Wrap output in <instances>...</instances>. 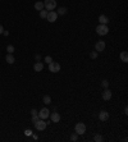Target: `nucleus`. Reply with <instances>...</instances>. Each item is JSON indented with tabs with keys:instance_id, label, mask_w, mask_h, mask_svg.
I'll use <instances>...</instances> for the list:
<instances>
[{
	"instance_id": "1",
	"label": "nucleus",
	"mask_w": 128,
	"mask_h": 142,
	"mask_svg": "<svg viewBox=\"0 0 128 142\" xmlns=\"http://www.w3.org/2000/svg\"><path fill=\"white\" fill-rule=\"evenodd\" d=\"M44 8L50 12V10H54L57 8V0H45L44 1Z\"/></svg>"
},
{
	"instance_id": "2",
	"label": "nucleus",
	"mask_w": 128,
	"mask_h": 142,
	"mask_svg": "<svg viewBox=\"0 0 128 142\" xmlns=\"http://www.w3.org/2000/svg\"><path fill=\"white\" fill-rule=\"evenodd\" d=\"M108 32H109L108 24H99L96 27V33L100 35V36H105V35H108Z\"/></svg>"
},
{
	"instance_id": "3",
	"label": "nucleus",
	"mask_w": 128,
	"mask_h": 142,
	"mask_svg": "<svg viewBox=\"0 0 128 142\" xmlns=\"http://www.w3.org/2000/svg\"><path fill=\"white\" fill-rule=\"evenodd\" d=\"M74 131H76V133H77L78 136L85 134V133H86V125H85V123H77L74 125Z\"/></svg>"
},
{
	"instance_id": "4",
	"label": "nucleus",
	"mask_w": 128,
	"mask_h": 142,
	"mask_svg": "<svg viewBox=\"0 0 128 142\" xmlns=\"http://www.w3.org/2000/svg\"><path fill=\"white\" fill-rule=\"evenodd\" d=\"M35 124V128L37 129V131H44V129H46V127H48V123L44 120V119H39Z\"/></svg>"
},
{
	"instance_id": "5",
	"label": "nucleus",
	"mask_w": 128,
	"mask_h": 142,
	"mask_svg": "<svg viewBox=\"0 0 128 142\" xmlns=\"http://www.w3.org/2000/svg\"><path fill=\"white\" fill-rule=\"evenodd\" d=\"M60 64L59 63H57V62H51L49 64V70L51 72V73H58V72H60Z\"/></svg>"
},
{
	"instance_id": "6",
	"label": "nucleus",
	"mask_w": 128,
	"mask_h": 142,
	"mask_svg": "<svg viewBox=\"0 0 128 142\" xmlns=\"http://www.w3.org/2000/svg\"><path fill=\"white\" fill-rule=\"evenodd\" d=\"M57 19H58V13H57V12H54V10H50V12H48L46 21H49L50 23H54Z\"/></svg>"
},
{
	"instance_id": "7",
	"label": "nucleus",
	"mask_w": 128,
	"mask_h": 142,
	"mask_svg": "<svg viewBox=\"0 0 128 142\" xmlns=\"http://www.w3.org/2000/svg\"><path fill=\"white\" fill-rule=\"evenodd\" d=\"M50 115V110L48 109V108H42L41 110L39 111V116L40 119H48Z\"/></svg>"
},
{
	"instance_id": "8",
	"label": "nucleus",
	"mask_w": 128,
	"mask_h": 142,
	"mask_svg": "<svg viewBox=\"0 0 128 142\" xmlns=\"http://www.w3.org/2000/svg\"><path fill=\"white\" fill-rule=\"evenodd\" d=\"M105 47H106V44H105L104 41H98V42L95 44V51L101 53V51L105 50Z\"/></svg>"
},
{
	"instance_id": "9",
	"label": "nucleus",
	"mask_w": 128,
	"mask_h": 142,
	"mask_svg": "<svg viewBox=\"0 0 128 142\" xmlns=\"http://www.w3.org/2000/svg\"><path fill=\"white\" fill-rule=\"evenodd\" d=\"M99 119H100L101 122H106L109 119V113L106 110H101V111L99 113Z\"/></svg>"
},
{
	"instance_id": "10",
	"label": "nucleus",
	"mask_w": 128,
	"mask_h": 142,
	"mask_svg": "<svg viewBox=\"0 0 128 142\" xmlns=\"http://www.w3.org/2000/svg\"><path fill=\"white\" fill-rule=\"evenodd\" d=\"M50 119H51V122H53V123H59V120H60V114L57 113V111L54 110V113L50 114Z\"/></svg>"
},
{
	"instance_id": "11",
	"label": "nucleus",
	"mask_w": 128,
	"mask_h": 142,
	"mask_svg": "<svg viewBox=\"0 0 128 142\" xmlns=\"http://www.w3.org/2000/svg\"><path fill=\"white\" fill-rule=\"evenodd\" d=\"M111 96H113L111 91H110L109 88H105V90H104V92H103V100L108 101V100H110V99H111Z\"/></svg>"
},
{
	"instance_id": "12",
	"label": "nucleus",
	"mask_w": 128,
	"mask_h": 142,
	"mask_svg": "<svg viewBox=\"0 0 128 142\" xmlns=\"http://www.w3.org/2000/svg\"><path fill=\"white\" fill-rule=\"evenodd\" d=\"M42 69H44V64H42L41 62H36L35 65H33V70H35V72H41Z\"/></svg>"
},
{
	"instance_id": "13",
	"label": "nucleus",
	"mask_w": 128,
	"mask_h": 142,
	"mask_svg": "<svg viewBox=\"0 0 128 142\" xmlns=\"http://www.w3.org/2000/svg\"><path fill=\"white\" fill-rule=\"evenodd\" d=\"M99 22H100V24H108V23H109V18L106 17V16L101 14V16L99 17Z\"/></svg>"
},
{
	"instance_id": "14",
	"label": "nucleus",
	"mask_w": 128,
	"mask_h": 142,
	"mask_svg": "<svg viewBox=\"0 0 128 142\" xmlns=\"http://www.w3.org/2000/svg\"><path fill=\"white\" fill-rule=\"evenodd\" d=\"M119 58H120V62L127 63V62H128V53H127V51H122V53H120V55H119Z\"/></svg>"
},
{
	"instance_id": "15",
	"label": "nucleus",
	"mask_w": 128,
	"mask_h": 142,
	"mask_svg": "<svg viewBox=\"0 0 128 142\" xmlns=\"http://www.w3.org/2000/svg\"><path fill=\"white\" fill-rule=\"evenodd\" d=\"M5 60L8 62V64H13V63L16 62V58L13 57V54H8V55L5 57Z\"/></svg>"
},
{
	"instance_id": "16",
	"label": "nucleus",
	"mask_w": 128,
	"mask_h": 142,
	"mask_svg": "<svg viewBox=\"0 0 128 142\" xmlns=\"http://www.w3.org/2000/svg\"><path fill=\"white\" fill-rule=\"evenodd\" d=\"M57 13H58V16H64V14H67V8L65 7H60Z\"/></svg>"
},
{
	"instance_id": "17",
	"label": "nucleus",
	"mask_w": 128,
	"mask_h": 142,
	"mask_svg": "<svg viewBox=\"0 0 128 142\" xmlns=\"http://www.w3.org/2000/svg\"><path fill=\"white\" fill-rule=\"evenodd\" d=\"M42 101H44V104L50 105V103H51V97H50L49 95H45V96L42 97Z\"/></svg>"
},
{
	"instance_id": "18",
	"label": "nucleus",
	"mask_w": 128,
	"mask_h": 142,
	"mask_svg": "<svg viewBox=\"0 0 128 142\" xmlns=\"http://www.w3.org/2000/svg\"><path fill=\"white\" fill-rule=\"evenodd\" d=\"M35 9L36 10H42L44 9V3H42V1H37V3L35 4Z\"/></svg>"
},
{
	"instance_id": "19",
	"label": "nucleus",
	"mask_w": 128,
	"mask_h": 142,
	"mask_svg": "<svg viewBox=\"0 0 128 142\" xmlns=\"http://www.w3.org/2000/svg\"><path fill=\"white\" fill-rule=\"evenodd\" d=\"M46 16H48V10L45 9H42V10H40V17H41V18L42 19H46Z\"/></svg>"
},
{
	"instance_id": "20",
	"label": "nucleus",
	"mask_w": 128,
	"mask_h": 142,
	"mask_svg": "<svg viewBox=\"0 0 128 142\" xmlns=\"http://www.w3.org/2000/svg\"><path fill=\"white\" fill-rule=\"evenodd\" d=\"M7 51H8V54H13L14 53V46L13 45H8L7 46Z\"/></svg>"
},
{
	"instance_id": "21",
	"label": "nucleus",
	"mask_w": 128,
	"mask_h": 142,
	"mask_svg": "<svg viewBox=\"0 0 128 142\" xmlns=\"http://www.w3.org/2000/svg\"><path fill=\"white\" fill-rule=\"evenodd\" d=\"M94 141H96V142H101V141H103V136H101V134H96V136L94 137Z\"/></svg>"
},
{
	"instance_id": "22",
	"label": "nucleus",
	"mask_w": 128,
	"mask_h": 142,
	"mask_svg": "<svg viewBox=\"0 0 128 142\" xmlns=\"http://www.w3.org/2000/svg\"><path fill=\"white\" fill-rule=\"evenodd\" d=\"M39 119H40L39 114H36V115H32V119H31V122H32V123H36Z\"/></svg>"
},
{
	"instance_id": "23",
	"label": "nucleus",
	"mask_w": 128,
	"mask_h": 142,
	"mask_svg": "<svg viewBox=\"0 0 128 142\" xmlns=\"http://www.w3.org/2000/svg\"><path fill=\"white\" fill-rule=\"evenodd\" d=\"M78 140V134L77 133H73L72 136H70V141H73V142H76Z\"/></svg>"
},
{
	"instance_id": "24",
	"label": "nucleus",
	"mask_w": 128,
	"mask_h": 142,
	"mask_svg": "<svg viewBox=\"0 0 128 142\" xmlns=\"http://www.w3.org/2000/svg\"><path fill=\"white\" fill-rule=\"evenodd\" d=\"M101 86H103L104 88H108V87H109V81H108V79H104V81L101 82Z\"/></svg>"
},
{
	"instance_id": "25",
	"label": "nucleus",
	"mask_w": 128,
	"mask_h": 142,
	"mask_svg": "<svg viewBox=\"0 0 128 142\" xmlns=\"http://www.w3.org/2000/svg\"><path fill=\"white\" fill-rule=\"evenodd\" d=\"M98 55H99L98 51H92V53L90 54V58H91V59H96V58H98Z\"/></svg>"
},
{
	"instance_id": "26",
	"label": "nucleus",
	"mask_w": 128,
	"mask_h": 142,
	"mask_svg": "<svg viewBox=\"0 0 128 142\" xmlns=\"http://www.w3.org/2000/svg\"><path fill=\"white\" fill-rule=\"evenodd\" d=\"M45 62H46L48 64H50V63L53 62V58H51V57H46V58H45Z\"/></svg>"
},
{
	"instance_id": "27",
	"label": "nucleus",
	"mask_w": 128,
	"mask_h": 142,
	"mask_svg": "<svg viewBox=\"0 0 128 142\" xmlns=\"http://www.w3.org/2000/svg\"><path fill=\"white\" fill-rule=\"evenodd\" d=\"M24 134H26V136H31V134H32V131H31V129H27V131H24Z\"/></svg>"
},
{
	"instance_id": "28",
	"label": "nucleus",
	"mask_w": 128,
	"mask_h": 142,
	"mask_svg": "<svg viewBox=\"0 0 128 142\" xmlns=\"http://www.w3.org/2000/svg\"><path fill=\"white\" fill-rule=\"evenodd\" d=\"M31 114H32V115H36V114H39V113H37L36 109H32V110H31Z\"/></svg>"
},
{
	"instance_id": "29",
	"label": "nucleus",
	"mask_w": 128,
	"mask_h": 142,
	"mask_svg": "<svg viewBox=\"0 0 128 142\" xmlns=\"http://www.w3.org/2000/svg\"><path fill=\"white\" fill-rule=\"evenodd\" d=\"M3 32H4V28H3V26H1V24H0V35H1V33H3Z\"/></svg>"
},
{
	"instance_id": "30",
	"label": "nucleus",
	"mask_w": 128,
	"mask_h": 142,
	"mask_svg": "<svg viewBox=\"0 0 128 142\" xmlns=\"http://www.w3.org/2000/svg\"><path fill=\"white\" fill-rule=\"evenodd\" d=\"M3 35H4V36H8V35H9V32H8V31H4V32H3Z\"/></svg>"
},
{
	"instance_id": "31",
	"label": "nucleus",
	"mask_w": 128,
	"mask_h": 142,
	"mask_svg": "<svg viewBox=\"0 0 128 142\" xmlns=\"http://www.w3.org/2000/svg\"><path fill=\"white\" fill-rule=\"evenodd\" d=\"M40 58H41L40 55H36V60H37V62H40Z\"/></svg>"
}]
</instances>
